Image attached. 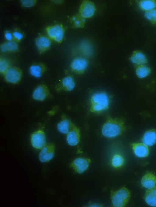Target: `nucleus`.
Instances as JSON below:
<instances>
[{"instance_id": "nucleus-1", "label": "nucleus", "mask_w": 156, "mask_h": 207, "mask_svg": "<svg viewBox=\"0 0 156 207\" xmlns=\"http://www.w3.org/2000/svg\"><path fill=\"white\" fill-rule=\"evenodd\" d=\"M125 120L122 117H108L102 126L101 132L107 137L112 138L123 134L126 130Z\"/></svg>"}, {"instance_id": "nucleus-2", "label": "nucleus", "mask_w": 156, "mask_h": 207, "mask_svg": "<svg viewBox=\"0 0 156 207\" xmlns=\"http://www.w3.org/2000/svg\"><path fill=\"white\" fill-rule=\"evenodd\" d=\"M111 102V98L108 94L105 91L96 92L91 96L89 111L99 114L108 109Z\"/></svg>"}, {"instance_id": "nucleus-3", "label": "nucleus", "mask_w": 156, "mask_h": 207, "mask_svg": "<svg viewBox=\"0 0 156 207\" xmlns=\"http://www.w3.org/2000/svg\"><path fill=\"white\" fill-rule=\"evenodd\" d=\"M131 196L130 191L127 187H123L112 192L111 198L114 206L123 207L127 204Z\"/></svg>"}, {"instance_id": "nucleus-4", "label": "nucleus", "mask_w": 156, "mask_h": 207, "mask_svg": "<svg viewBox=\"0 0 156 207\" xmlns=\"http://www.w3.org/2000/svg\"><path fill=\"white\" fill-rule=\"evenodd\" d=\"M46 136L44 130L39 129L33 132L30 136L32 146L37 149H41L46 144Z\"/></svg>"}, {"instance_id": "nucleus-5", "label": "nucleus", "mask_w": 156, "mask_h": 207, "mask_svg": "<svg viewBox=\"0 0 156 207\" xmlns=\"http://www.w3.org/2000/svg\"><path fill=\"white\" fill-rule=\"evenodd\" d=\"M46 30L50 38L58 43L62 42L64 34V29L62 25L57 24L50 26L47 27Z\"/></svg>"}, {"instance_id": "nucleus-6", "label": "nucleus", "mask_w": 156, "mask_h": 207, "mask_svg": "<svg viewBox=\"0 0 156 207\" xmlns=\"http://www.w3.org/2000/svg\"><path fill=\"white\" fill-rule=\"evenodd\" d=\"M22 75L21 70L15 66L10 67L4 74L5 81L13 84H16L20 82Z\"/></svg>"}, {"instance_id": "nucleus-7", "label": "nucleus", "mask_w": 156, "mask_h": 207, "mask_svg": "<svg viewBox=\"0 0 156 207\" xmlns=\"http://www.w3.org/2000/svg\"><path fill=\"white\" fill-rule=\"evenodd\" d=\"M55 151V145L53 143H46L39 154V160L42 162H48L53 157Z\"/></svg>"}, {"instance_id": "nucleus-8", "label": "nucleus", "mask_w": 156, "mask_h": 207, "mask_svg": "<svg viewBox=\"0 0 156 207\" xmlns=\"http://www.w3.org/2000/svg\"><path fill=\"white\" fill-rule=\"evenodd\" d=\"M96 11L94 3L89 0H84L79 8V13L83 17L89 18L92 17Z\"/></svg>"}, {"instance_id": "nucleus-9", "label": "nucleus", "mask_w": 156, "mask_h": 207, "mask_svg": "<svg viewBox=\"0 0 156 207\" xmlns=\"http://www.w3.org/2000/svg\"><path fill=\"white\" fill-rule=\"evenodd\" d=\"M89 63L88 60L83 57H78L75 59L72 62L70 67L71 70L77 74L84 73Z\"/></svg>"}, {"instance_id": "nucleus-10", "label": "nucleus", "mask_w": 156, "mask_h": 207, "mask_svg": "<svg viewBox=\"0 0 156 207\" xmlns=\"http://www.w3.org/2000/svg\"><path fill=\"white\" fill-rule=\"evenodd\" d=\"M90 162L91 160L88 158L80 157L74 160L70 166L76 173H81L88 168Z\"/></svg>"}, {"instance_id": "nucleus-11", "label": "nucleus", "mask_w": 156, "mask_h": 207, "mask_svg": "<svg viewBox=\"0 0 156 207\" xmlns=\"http://www.w3.org/2000/svg\"><path fill=\"white\" fill-rule=\"evenodd\" d=\"M35 42L40 53H42L49 49L51 45V39L44 35L39 36L36 39Z\"/></svg>"}, {"instance_id": "nucleus-12", "label": "nucleus", "mask_w": 156, "mask_h": 207, "mask_svg": "<svg viewBox=\"0 0 156 207\" xmlns=\"http://www.w3.org/2000/svg\"><path fill=\"white\" fill-rule=\"evenodd\" d=\"M66 134L67 141L69 145L75 146L80 142V130L74 124Z\"/></svg>"}, {"instance_id": "nucleus-13", "label": "nucleus", "mask_w": 156, "mask_h": 207, "mask_svg": "<svg viewBox=\"0 0 156 207\" xmlns=\"http://www.w3.org/2000/svg\"><path fill=\"white\" fill-rule=\"evenodd\" d=\"M49 94V89L47 86L44 84H40L34 90L33 93V98L36 100L43 101Z\"/></svg>"}, {"instance_id": "nucleus-14", "label": "nucleus", "mask_w": 156, "mask_h": 207, "mask_svg": "<svg viewBox=\"0 0 156 207\" xmlns=\"http://www.w3.org/2000/svg\"><path fill=\"white\" fill-rule=\"evenodd\" d=\"M131 146L135 155L140 158L147 157L149 153L148 146L143 143H135L131 144Z\"/></svg>"}, {"instance_id": "nucleus-15", "label": "nucleus", "mask_w": 156, "mask_h": 207, "mask_svg": "<svg viewBox=\"0 0 156 207\" xmlns=\"http://www.w3.org/2000/svg\"><path fill=\"white\" fill-rule=\"evenodd\" d=\"M74 125L70 119L66 115L64 114L62 116L61 120L58 123L57 127L60 132L67 134Z\"/></svg>"}, {"instance_id": "nucleus-16", "label": "nucleus", "mask_w": 156, "mask_h": 207, "mask_svg": "<svg viewBox=\"0 0 156 207\" xmlns=\"http://www.w3.org/2000/svg\"><path fill=\"white\" fill-rule=\"evenodd\" d=\"M143 143L148 146H152L156 143V130L151 129L147 130L141 138Z\"/></svg>"}, {"instance_id": "nucleus-17", "label": "nucleus", "mask_w": 156, "mask_h": 207, "mask_svg": "<svg viewBox=\"0 0 156 207\" xmlns=\"http://www.w3.org/2000/svg\"><path fill=\"white\" fill-rule=\"evenodd\" d=\"M59 90H63L65 91H69L72 90L76 85L74 77L72 75H69L64 78L59 84Z\"/></svg>"}, {"instance_id": "nucleus-18", "label": "nucleus", "mask_w": 156, "mask_h": 207, "mask_svg": "<svg viewBox=\"0 0 156 207\" xmlns=\"http://www.w3.org/2000/svg\"><path fill=\"white\" fill-rule=\"evenodd\" d=\"M141 183L143 187L147 189L152 188L156 184V177L151 172H147L142 177Z\"/></svg>"}, {"instance_id": "nucleus-19", "label": "nucleus", "mask_w": 156, "mask_h": 207, "mask_svg": "<svg viewBox=\"0 0 156 207\" xmlns=\"http://www.w3.org/2000/svg\"><path fill=\"white\" fill-rule=\"evenodd\" d=\"M129 59L132 63L136 66L144 65L147 62L146 55L140 51H134Z\"/></svg>"}, {"instance_id": "nucleus-20", "label": "nucleus", "mask_w": 156, "mask_h": 207, "mask_svg": "<svg viewBox=\"0 0 156 207\" xmlns=\"http://www.w3.org/2000/svg\"><path fill=\"white\" fill-rule=\"evenodd\" d=\"M143 198L149 205L156 207V184L146 191Z\"/></svg>"}, {"instance_id": "nucleus-21", "label": "nucleus", "mask_w": 156, "mask_h": 207, "mask_svg": "<svg viewBox=\"0 0 156 207\" xmlns=\"http://www.w3.org/2000/svg\"><path fill=\"white\" fill-rule=\"evenodd\" d=\"M45 66L41 63H34L30 68V72L33 76L37 78L41 77L46 71Z\"/></svg>"}, {"instance_id": "nucleus-22", "label": "nucleus", "mask_w": 156, "mask_h": 207, "mask_svg": "<svg viewBox=\"0 0 156 207\" xmlns=\"http://www.w3.org/2000/svg\"><path fill=\"white\" fill-rule=\"evenodd\" d=\"M0 48L1 51L3 52H16L18 51L19 49L18 44L13 41L3 43L0 45Z\"/></svg>"}, {"instance_id": "nucleus-23", "label": "nucleus", "mask_w": 156, "mask_h": 207, "mask_svg": "<svg viewBox=\"0 0 156 207\" xmlns=\"http://www.w3.org/2000/svg\"><path fill=\"white\" fill-rule=\"evenodd\" d=\"M70 22L73 27L75 28H82L85 26V19L79 13L73 16L70 18Z\"/></svg>"}, {"instance_id": "nucleus-24", "label": "nucleus", "mask_w": 156, "mask_h": 207, "mask_svg": "<svg viewBox=\"0 0 156 207\" xmlns=\"http://www.w3.org/2000/svg\"><path fill=\"white\" fill-rule=\"evenodd\" d=\"M151 72V69L144 65H137L136 67V75L140 78L147 77L150 74Z\"/></svg>"}, {"instance_id": "nucleus-25", "label": "nucleus", "mask_w": 156, "mask_h": 207, "mask_svg": "<svg viewBox=\"0 0 156 207\" xmlns=\"http://www.w3.org/2000/svg\"><path fill=\"white\" fill-rule=\"evenodd\" d=\"M140 6L144 10H151L156 7V3L152 0H144L140 2Z\"/></svg>"}, {"instance_id": "nucleus-26", "label": "nucleus", "mask_w": 156, "mask_h": 207, "mask_svg": "<svg viewBox=\"0 0 156 207\" xmlns=\"http://www.w3.org/2000/svg\"><path fill=\"white\" fill-rule=\"evenodd\" d=\"M124 162V159L120 155H115L112 159V164L115 168H117L122 166Z\"/></svg>"}, {"instance_id": "nucleus-27", "label": "nucleus", "mask_w": 156, "mask_h": 207, "mask_svg": "<svg viewBox=\"0 0 156 207\" xmlns=\"http://www.w3.org/2000/svg\"><path fill=\"white\" fill-rule=\"evenodd\" d=\"M9 61L4 58H1L0 59V71L1 73L4 74L10 67Z\"/></svg>"}, {"instance_id": "nucleus-28", "label": "nucleus", "mask_w": 156, "mask_h": 207, "mask_svg": "<svg viewBox=\"0 0 156 207\" xmlns=\"http://www.w3.org/2000/svg\"><path fill=\"white\" fill-rule=\"evenodd\" d=\"M21 3L22 5L25 7H30L34 6L36 3L35 0H21Z\"/></svg>"}, {"instance_id": "nucleus-29", "label": "nucleus", "mask_w": 156, "mask_h": 207, "mask_svg": "<svg viewBox=\"0 0 156 207\" xmlns=\"http://www.w3.org/2000/svg\"><path fill=\"white\" fill-rule=\"evenodd\" d=\"M12 35L14 38L17 41H20L23 37V34L18 30L14 31L12 33Z\"/></svg>"}, {"instance_id": "nucleus-30", "label": "nucleus", "mask_w": 156, "mask_h": 207, "mask_svg": "<svg viewBox=\"0 0 156 207\" xmlns=\"http://www.w3.org/2000/svg\"><path fill=\"white\" fill-rule=\"evenodd\" d=\"M5 36L6 39L8 41H12L13 38V35L11 33L6 31L5 34Z\"/></svg>"}, {"instance_id": "nucleus-31", "label": "nucleus", "mask_w": 156, "mask_h": 207, "mask_svg": "<svg viewBox=\"0 0 156 207\" xmlns=\"http://www.w3.org/2000/svg\"><path fill=\"white\" fill-rule=\"evenodd\" d=\"M150 12L152 15V19L156 22V9H154L151 10Z\"/></svg>"}, {"instance_id": "nucleus-32", "label": "nucleus", "mask_w": 156, "mask_h": 207, "mask_svg": "<svg viewBox=\"0 0 156 207\" xmlns=\"http://www.w3.org/2000/svg\"><path fill=\"white\" fill-rule=\"evenodd\" d=\"M145 17L148 19L151 20L152 19V15L150 12H146L145 14Z\"/></svg>"}]
</instances>
